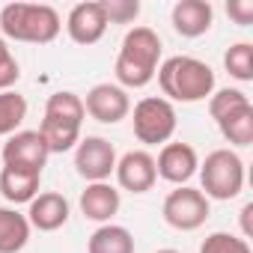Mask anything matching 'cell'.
Here are the masks:
<instances>
[{"label":"cell","instance_id":"cell-1","mask_svg":"<svg viewBox=\"0 0 253 253\" xmlns=\"http://www.w3.org/2000/svg\"><path fill=\"white\" fill-rule=\"evenodd\" d=\"M161 39L152 27H134L125 33L119 57H116V81L122 86L140 89L158 75Z\"/></svg>","mask_w":253,"mask_h":253},{"label":"cell","instance_id":"cell-2","mask_svg":"<svg viewBox=\"0 0 253 253\" xmlns=\"http://www.w3.org/2000/svg\"><path fill=\"white\" fill-rule=\"evenodd\" d=\"M161 92L173 101H203L214 92V72L197 57H170L158 69Z\"/></svg>","mask_w":253,"mask_h":253},{"label":"cell","instance_id":"cell-3","mask_svg":"<svg viewBox=\"0 0 253 253\" xmlns=\"http://www.w3.org/2000/svg\"><path fill=\"white\" fill-rule=\"evenodd\" d=\"M0 30L15 42L48 45L60 33V15L48 3H9L0 12Z\"/></svg>","mask_w":253,"mask_h":253},{"label":"cell","instance_id":"cell-4","mask_svg":"<svg viewBox=\"0 0 253 253\" xmlns=\"http://www.w3.org/2000/svg\"><path fill=\"white\" fill-rule=\"evenodd\" d=\"M209 113L217 122L223 140L232 146L253 143V104L241 89H217L209 95Z\"/></svg>","mask_w":253,"mask_h":253},{"label":"cell","instance_id":"cell-5","mask_svg":"<svg viewBox=\"0 0 253 253\" xmlns=\"http://www.w3.org/2000/svg\"><path fill=\"white\" fill-rule=\"evenodd\" d=\"M200 182H203V197L232 200L244 188V164L232 149H214L211 155H206L200 167Z\"/></svg>","mask_w":253,"mask_h":253},{"label":"cell","instance_id":"cell-6","mask_svg":"<svg viewBox=\"0 0 253 253\" xmlns=\"http://www.w3.org/2000/svg\"><path fill=\"white\" fill-rule=\"evenodd\" d=\"M131 122H134V137L140 143H146V146L170 143V137L176 131V107L161 95H149V98L137 101Z\"/></svg>","mask_w":253,"mask_h":253},{"label":"cell","instance_id":"cell-7","mask_svg":"<svg viewBox=\"0 0 253 253\" xmlns=\"http://www.w3.org/2000/svg\"><path fill=\"white\" fill-rule=\"evenodd\" d=\"M209 217V197L197 188H176L164 200V220L179 232H194Z\"/></svg>","mask_w":253,"mask_h":253},{"label":"cell","instance_id":"cell-8","mask_svg":"<svg viewBox=\"0 0 253 253\" xmlns=\"http://www.w3.org/2000/svg\"><path fill=\"white\" fill-rule=\"evenodd\" d=\"M48 146L39 131H15L6 146H3V167L24 170V173H39L48 164Z\"/></svg>","mask_w":253,"mask_h":253},{"label":"cell","instance_id":"cell-9","mask_svg":"<svg viewBox=\"0 0 253 253\" xmlns=\"http://www.w3.org/2000/svg\"><path fill=\"white\" fill-rule=\"evenodd\" d=\"M75 167H78V176H84L89 185L92 182H107L110 173L116 170V152H113L110 140H104V137H84V140H78Z\"/></svg>","mask_w":253,"mask_h":253},{"label":"cell","instance_id":"cell-10","mask_svg":"<svg viewBox=\"0 0 253 253\" xmlns=\"http://www.w3.org/2000/svg\"><path fill=\"white\" fill-rule=\"evenodd\" d=\"M128 110H131L128 92L116 84H95L86 92V101H84V113H89L95 122H104V125L122 122L128 116Z\"/></svg>","mask_w":253,"mask_h":253},{"label":"cell","instance_id":"cell-11","mask_svg":"<svg viewBox=\"0 0 253 253\" xmlns=\"http://www.w3.org/2000/svg\"><path fill=\"white\" fill-rule=\"evenodd\" d=\"M116 182L119 188L131 191V194H146L152 191L158 173H155V158L143 149H134V152H125L119 161H116Z\"/></svg>","mask_w":253,"mask_h":253},{"label":"cell","instance_id":"cell-12","mask_svg":"<svg viewBox=\"0 0 253 253\" xmlns=\"http://www.w3.org/2000/svg\"><path fill=\"white\" fill-rule=\"evenodd\" d=\"M197 167H200V158L191 143H164L155 161V173L173 185H185L197 173Z\"/></svg>","mask_w":253,"mask_h":253},{"label":"cell","instance_id":"cell-13","mask_svg":"<svg viewBox=\"0 0 253 253\" xmlns=\"http://www.w3.org/2000/svg\"><path fill=\"white\" fill-rule=\"evenodd\" d=\"M66 30L72 36L75 45H95L104 30H107V21H104V12L98 6V0H89V3H78L72 12H69V21H66Z\"/></svg>","mask_w":253,"mask_h":253},{"label":"cell","instance_id":"cell-14","mask_svg":"<svg viewBox=\"0 0 253 253\" xmlns=\"http://www.w3.org/2000/svg\"><path fill=\"white\" fill-rule=\"evenodd\" d=\"M66 220H69V203L63 194L45 191V194H36L30 200L27 223L36 226L39 232H57L60 226H66Z\"/></svg>","mask_w":253,"mask_h":253},{"label":"cell","instance_id":"cell-15","mask_svg":"<svg viewBox=\"0 0 253 253\" xmlns=\"http://www.w3.org/2000/svg\"><path fill=\"white\" fill-rule=\"evenodd\" d=\"M173 30L185 39H197L203 33L211 30V21H214V9L209 0H179L173 6Z\"/></svg>","mask_w":253,"mask_h":253},{"label":"cell","instance_id":"cell-16","mask_svg":"<svg viewBox=\"0 0 253 253\" xmlns=\"http://www.w3.org/2000/svg\"><path fill=\"white\" fill-rule=\"evenodd\" d=\"M81 211L86 220L95 223H107L116 211H119V191L107 182H92L86 185V191L81 194Z\"/></svg>","mask_w":253,"mask_h":253},{"label":"cell","instance_id":"cell-17","mask_svg":"<svg viewBox=\"0 0 253 253\" xmlns=\"http://www.w3.org/2000/svg\"><path fill=\"white\" fill-rule=\"evenodd\" d=\"M39 134H42L48 152H69V149L78 146V140H81V122L45 116L42 125H39Z\"/></svg>","mask_w":253,"mask_h":253},{"label":"cell","instance_id":"cell-18","mask_svg":"<svg viewBox=\"0 0 253 253\" xmlns=\"http://www.w3.org/2000/svg\"><path fill=\"white\" fill-rule=\"evenodd\" d=\"M86 253H134V235L125 226L104 223L89 235Z\"/></svg>","mask_w":253,"mask_h":253},{"label":"cell","instance_id":"cell-19","mask_svg":"<svg viewBox=\"0 0 253 253\" xmlns=\"http://www.w3.org/2000/svg\"><path fill=\"white\" fill-rule=\"evenodd\" d=\"M39 173H24V170H12V167H3L0 173V194H3L9 203H30L36 194H39Z\"/></svg>","mask_w":253,"mask_h":253},{"label":"cell","instance_id":"cell-20","mask_svg":"<svg viewBox=\"0 0 253 253\" xmlns=\"http://www.w3.org/2000/svg\"><path fill=\"white\" fill-rule=\"evenodd\" d=\"M27 238H30L27 214H18L15 209H0V253L24 250Z\"/></svg>","mask_w":253,"mask_h":253},{"label":"cell","instance_id":"cell-21","mask_svg":"<svg viewBox=\"0 0 253 253\" xmlns=\"http://www.w3.org/2000/svg\"><path fill=\"white\" fill-rule=\"evenodd\" d=\"M27 116V98L21 92H0V137L15 134V128Z\"/></svg>","mask_w":253,"mask_h":253},{"label":"cell","instance_id":"cell-22","mask_svg":"<svg viewBox=\"0 0 253 253\" xmlns=\"http://www.w3.org/2000/svg\"><path fill=\"white\" fill-rule=\"evenodd\" d=\"M223 66L235 81H253V45L250 42H238L223 54Z\"/></svg>","mask_w":253,"mask_h":253},{"label":"cell","instance_id":"cell-23","mask_svg":"<svg viewBox=\"0 0 253 253\" xmlns=\"http://www.w3.org/2000/svg\"><path fill=\"white\" fill-rule=\"evenodd\" d=\"M98 6H101L107 24H131L140 15L137 0H98Z\"/></svg>","mask_w":253,"mask_h":253},{"label":"cell","instance_id":"cell-24","mask_svg":"<svg viewBox=\"0 0 253 253\" xmlns=\"http://www.w3.org/2000/svg\"><path fill=\"white\" fill-rule=\"evenodd\" d=\"M200 253H250V244H247V238L232 235V232H211L203 241Z\"/></svg>","mask_w":253,"mask_h":253},{"label":"cell","instance_id":"cell-25","mask_svg":"<svg viewBox=\"0 0 253 253\" xmlns=\"http://www.w3.org/2000/svg\"><path fill=\"white\" fill-rule=\"evenodd\" d=\"M226 15L238 27H250L253 24V0H229V3H226Z\"/></svg>","mask_w":253,"mask_h":253},{"label":"cell","instance_id":"cell-26","mask_svg":"<svg viewBox=\"0 0 253 253\" xmlns=\"http://www.w3.org/2000/svg\"><path fill=\"white\" fill-rule=\"evenodd\" d=\"M18 78H21V69H18L15 57H12V54L0 57V92H9V86H12Z\"/></svg>","mask_w":253,"mask_h":253},{"label":"cell","instance_id":"cell-27","mask_svg":"<svg viewBox=\"0 0 253 253\" xmlns=\"http://www.w3.org/2000/svg\"><path fill=\"white\" fill-rule=\"evenodd\" d=\"M241 232H244V238L253 235V203H247L241 209Z\"/></svg>","mask_w":253,"mask_h":253},{"label":"cell","instance_id":"cell-28","mask_svg":"<svg viewBox=\"0 0 253 253\" xmlns=\"http://www.w3.org/2000/svg\"><path fill=\"white\" fill-rule=\"evenodd\" d=\"M9 54V48H6V42H3V36H0V57H6Z\"/></svg>","mask_w":253,"mask_h":253},{"label":"cell","instance_id":"cell-29","mask_svg":"<svg viewBox=\"0 0 253 253\" xmlns=\"http://www.w3.org/2000/svg\"><path fill=\"white\" fill-rule=\"evenodd\" d=\"M158 253H179V250H170V247H167V250H158Z\"/></svg>","mask_w":253,"mask_h":253}]
</instances>
